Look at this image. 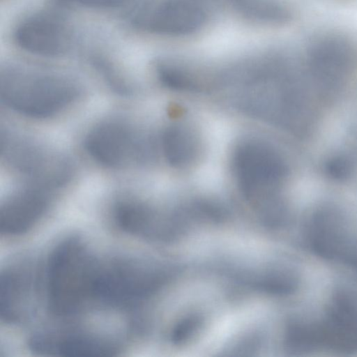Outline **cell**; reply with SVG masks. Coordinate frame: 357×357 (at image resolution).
Segmentation results:
<instances>
[{
    "mask_svg": "<svg viewBox=\"0 0 357 357\" xmlns=\"http://www.w3.org/2000/svg\"><path fill=\"white\" fill-rule=\"evenodd\" d=\"M97 266L77 238H68L54 248L47 271V303L52 314L72 315L93 301Z\"/></svg>",
    "mask_w": 357,
    "mask_h": 357,
    "instance_id": "obj_1",
    "label": "cell"
},
{
    "mask_svg": "<svg viewBox=\"0 0 357 357\" xmlns=\"http://www.w3.org/2000/svg\"><path fill=\"white\" fill-rule=\"evenodd\" d=\"M78 93L77 85L61 75L10 68L1 76L2 101L16 112L32 118L61 112L76 100Z\"/></svg>",
    "mask_w": 357,
    "mask_h": 357,
    "instance_id": "obj_2",
    "label": "cell"
},
{
    "mask_svg": "<svg viewBox=\"0 0 357 357\" xmlns=\"http://www.w3.org/2000/svg\"><path fill=\"white\" fill-rule=\"evenodd\" d=\"M211 13L209 0H151L138 12L133 23L149 34L183 37L205 28Z\"/></svg>",
    "mask_w": 357,
    "mask_h": 357,
    "instance_id": "obj_3",
    "label": "cell"
},
{
    "mask_svg": "<svg viewBox=\"0 0 357 357\" xmlns=\"http://www.w3.org/2000/svg\"><path fill=\"white\" fill-rule=\"evenodd\" d=\"M154 275L131 261H117L98 265L93 301L112 307H128L140 301L151 291Z\"/></svg>",
    "mask_w": 357,
    "mask_h": 357,
    "instance_id": "obj_4",
    "label": "cell"
},
{
    "mask_svg": "<svg viewBox=\"0 0 357 357\" xmlns=\"http://www.w3.org/2000/svg\"><path fill=\"white\" fill-rule=\"evenodd\" d=\"M84 146L90 156L101 165L119 168L143 158L145 146L135 130L119 121H109L93 128Z\"/></svg>",
    "mask_w": 357,
    "mask_h": 357,
    "instance_id": "obj_5",
    "label": "cell"
},
{
    "mask_svg": "<svg viewBox=\"0 0 357 357\" xmlns=\"http://www.w3.org/2000/svg\"><path fill=\"white\" fill-rule=\"evenodd\" d=\"M14 40L31 54L55 56L66 52L71 44V31L65 19L52 11L34 13L17 26Z\"/></svg>",
    "mask_w": 357,
    "mask_h": 357,
    "instance_id": "obj_6",
    "label": "cell"
},
{
    "mask_svg": "<svg viewBox=\"0 0 357 357\" xmlns=\"http://www.w3.org/2000/svg\"><path fill=\"white\" fill-rule=\"evenodd\" d=\"M2 152L17 169L44 188L61 185L68 176L69 167L63 158L27 139L6 135Z\"/></svg>",
    "mask_w": 357,
    "mask_h": 357,
    "instance_id": "obj_7",
    "label": "cell"
},
{
    "mask_svg": "<svg viewBox=\"0 0 357 357\" xmlns=\"http://www.w3.org/2000/svg\"><path fill=\"white\" fill-rule=\"evenodd\" d=\"M314 323L318 349L357 351V298L352 294L336 293L324 319Z\"/></svg>",
    "mask_w": 357,
    "mask_h": 357,
    "instance_id": "obj_8",
    "label": "cell"
},
{
    "mask_svg": "<svg viewBox=\"0 0 357 357\" xmlns=\"http://www.w3.org/2000/svg\"><path fill=\"white\" fill-rule=\"evenodd\" d=\"M234 166L238 181L250 195L272 191L285 175L284 166L278 155L263 145L244 144L235 153Z\"/></svg>",
    "mask_w": 357,
    "mask_h": 357,
    "instance_id": "obj_9",
    "label": "cell"
},
{
    "mask_svg": "<svg viewBox=\"0 0 357 357\" xmlns=\"http://www.w3.org/2000/svg\"><path fill=\"white\" fill-rule=\"evenodd\" d=\"M355 61L353 47L345 39L328 37L316 43L308 58L310 73L322 87L332 89L349 74Z\"/></svg>",
    "mask_w": 357,
    "mask_h": 357,
    "instance_id": "obj_10",
    "label": "cell"
},
{
    "mask_svg": "<svg viewBox=\"0 0 357 357\" xmlns=\"http://www.w3.org/2000/svg\"><path fill=\"white\" fill-rule=\"evenodd\" d=\"M46 189L40 185L28 188L11 196L1 209V234H20L37 223L50 204Z\"/></svg>",
    "mask_w": 357,
    "mask_h": 357,
    "instance_id": "obj_11",
    "label": "cell"
},
{
    "mask_svg": "<svg viewBox=\"0 0 357 357\" xmlns=\"http://www.w3.org/2000/svg\"><path fill=\"white\" fill-rule=\"evenodd\" d=\"M30 347L40 354L71 357L113 356L116 352V348L107 341L76 333L36 335Z\"/></svg>",
    "mask_w": 357,
    "mask_h": 357,
    "instance_id": "obj_12",
    "label": "cell"
},
{
    "mask_svg": "<svg viewBox=\"0 0 357 357\" xmlns=\"http://www.w3.org/2000/svg\"><path fill=\"white\" fill-rule=\"evenodd\" d=\"M1 317L7 322L21 318L29 290L27 273L20 268H11L1 274L0 282Z\"/></svg>",
    "mask_w": 357,
    "mask_h": 357,
    "instance_id": "obj_13",
    "label": "cell"
},
{
    "mask_svg": "<svg viewBox=\"0 0 357 357\" xmlns=\"http://www.w3.org/2000/svg\"><path fill=\"white\" fill-rule=\"evenodd\" d=\"M243 17L259 24H278L290 17L281 0H222Z\"/></svg>",
    "mask_w": 357,
    "mask_h": 357,
    "instance_id": "obj_14",
    "label": "cell"
},
{
    "mask_svg": "<svg viewBox=\"0 0 357 357\" xmlns=\"http://www.w3.org/2000/svg\"><path fill=\"white\" fill-rule=\"evenodd\" d=\"M163 148L167 160L175 166L186 165L195 152L192 136L180 128H172L166 131Z\"/></svg>",
    "mask_w": 357,
    "mask_h": 357,
    "instance_id": "obj_15",
    "label": "cell"
},
{
    "mask_svg": "<svg viewBox=\"0 0 357 357\" xmlns=\"http://www.w3.org/2000/svg\"><path fill=\"white\" fill-rule=\"evenodd\" d=\"M64 2L93 8H107L122 6L132 0H61Z\"/></svg>",
    "mask_w": 357,
    "mask_h": 357,
    "instance_id": "obj_16",
    "label": "cell"
},
{
    "mask_svg": "<svg viewBox=\"0 0 357 357\" xmlns=\"http://www.w3.org/2000/svg\"><path fill=\"white\" fill-rule=\"evenodd\" d=\"M327 171L334 178H342L350 171V165L344 159H335L331 160L327 165Z\"/></svg>",
    "mask_w": 357,
    "mask_h": 357,
    "instance_id": "obj_17",
    "label": "cell"
}]
</instances>
